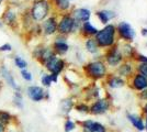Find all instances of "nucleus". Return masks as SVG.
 <instances>
[{
    "mask_svg": "<svg viewBox=\"0 0 147 132\" xmlns=\"http://www.w3.org/2000/svg\"><path fill=\"white\" fill-rule=\"evenodd\" d=\"M114 26L113 25H108L103 30L97 32V40L98 43L102 46H109L113 43V38H114Z\"/></svg>",
    "mask_w": 147,
    "mask_h": 132,
    "instance_id": "f257e3e1",
    "label": "nucleus"
},
{
    "mask_svg": "<svg viewBox=\"0 0 147 132\" xmlns=\"http://www.w3.org/2000/svg\"><path fill=\"white\" fill-rule=\"evenodd\" d=\"M49 12V3L45 0H38L32 8V16L36 21L43 20Z\"/></svg>",
    "mask_w": 147,
    "mask_h": 132,
    "instance_id": "f03ea898",
    "label": "nucleus"
},
{
    "mask_svg": "<svg viewBox=\"0 0 147 132\" xmlns=\"http://www.w3.org/2000/svg\"><path fill=\"white\" fill-rule=\"evenodd\" d=\"M45 64H46L47 69L52 72V74H55V75H58L61 69L64 68V61H61L55 56H53L51 60H49Z\"/></svg>",
    "mask_w": 147,
    "mask_h": 132,
    "instance_id": "7ed1b4c3",
    "label": "nucleus"
},
{
    "mask_svg": "<svg viewBox=\"0 0 147 132\" xmlns=\"http://www.w3.org/2000/svg\"><path fill=\"white\" fill-rule=\"evenodd\" d=\"M88 73L92 77H102L105 74V67L101 62H93L88 65Z\"/></svg>",
    "mask_w": 147,
    "mask_h": 132,
    "instance_id": "20e7f679",
    "label": "nucleus"
},
{
    "mask_svg": "<svg viewBox=\"0 0 147 132\" xmlns=\"http://www.w3.org/2000/svg\"><path fill=\"white\" fill-rule=\"evenodd\" d=\"M26 93L33 101H41L45 98V91L38 86H31L26 89Z\"/></svg>",
    "mask_w": 147,
    "mask_h": 132,
    "instance_id": "39448f33",
    "label": "nucleus"
},
{
    "mask_svg": "<svg viewBox=\"0 0 147 132\" xmlns=\"http://www.w3.org/2000/svg\"><path fill=\"white\" fill-rule=\"evenodd\" d=\"M119 32L122 35V38L126 39V40H133V38H134L135 35L134 30L126 22H122V23L119 24Z\"/></svg>",
    "mask_w": 147,
    "mask_h": 132,
    "instance_id": "423d86ee",
    "label": "nucleus"
},
{
    "mask_svg": "<svg viewBox=\"0 0 147 132\" xmlns=\"http://www.w3.org/2000/svg\"><path fill=\"white\" fill-rule=\"evenodd\" d=\"M84 131L85 132H105V129L102 125L98 122H94L91 120H87L82 123Z\"/></svg>",
    "mask_w": 147,
    "mask_h": 132,
    "instance_id": "0eeeda50",
    "label": "nucleus"
},
{
    "mask_svg": "<svg viewBox=\"0 0 147 132\" xmlns=\"http://www.w3.org/2000/svg\"><path fill=\"white\" fill-rule=\"evenodd\" d=\"M74 23H75V21H74L73 18H70V17H64L61 19V23H59V26H58L59 32L61 33H68V32H70L73 30Z\"/></svg>",
    "mask_w": 147,
    "mask_h": 132,
    "instance_id": "6e6552de",
    "label": "nucleus"
},
{
    "mask_svg": "<svg viewBox=\"0 0 147 132\" xmlns=\"http://www.w3.org/2000/svg\"><path fill=\"white\" fill-rule=\"evenodd\" d=\"M109 108V104L108 101L105 100H98L96 101L93 105L91 106L90 110H91L92 113H96V114H99V113H103L108 110Z\"/></svg>",
    "mask_w": 147,
    "mask_h": 132,
    "instance_id": "1a4fd4ad",
    "label": "nucleus"
},
{
    "mask_svg": "<svg viewBox=\"0 0 147 132\" xmlns=\"http://www.w3.org/2000/svg\"><path fill=\"white\" fill-rule=\"evenodd\" d=\"M1 75L5 77V79L7 81V83H8L13 89H16L18 93H20V87L16 84L14 79H13V77L11 76V74H10V72H9L6 67H2V68H1Z\"/></svg>",
    "mask_w": 147,
    "mask_h": 132,
    "instance_id": "9d476101",
    "label": "nucleus"
},
{
    "mask_svg": "<svg viewBox=\"0 0 147 132\" xmlns=\"http://www.w3.org/2000/svg\"><path fill=\"white\" fill-rule=\"evenodd\" d=\"M121 54L117 52V50H113L112 52H110L109 54H108V62H109V64H111V65H117V64L120 63V61H121Z\"/></svg>",
    "mask_w": 147,
    "mask_h": 132,
    "instance_id": "9b49d317",
    "label": "nucleus"
},
{
    "mask_svg": "<svg viewBox=\"0 0 147 132\" xmlns=\"http://www.w3.org/2000/svg\"><path fill=\"white\" fill-rule=\"evenodd\" d=\"M75 18L79 21H88L90 18V11L87 9H78L75 11Z\"/></svg>",
    "mask_w": 147,
    "mask_h": 132,
    "instance_id": "f8f14e48",
    "label": "nucleus"
},
{
    "mask_svg": "<svg viewBox=\"0 0 147 132\" xmlns=\"http://www.w3.org/2000/svg\"><path fill=\"white\" fill-rule=\"evenodd\" d=\"M44 30L46 34H53L56 31V21L54 18H49L44 23Z\"/></svg>",
    "mask_w": 147,
    "mask_h": 132,
    "instance_id": "ddd939ff",
    "label": "nucleus"
},
{
    "mask_svg": "<svg viewBox=\"0 0 147 132\" xmlns=\"http://www.w3.org/2000/svg\"><path fill=\"white\" fill-rule=\"evenodd\" d=\"M134 87L137 89H145L147 88V77L143 75H137L134 79Z\"/></svg>",
    "mask_w": 147,
    "mask_h": 132,
    "instance_id": "4468645a",
    "label": "nucleus"
},
{
    "mask_svg": "<svg viewBox=\"0 0 147 132\" xmlns=\"http://www.w3.org/2000/svg\"><path fill=\"white\" fill-rule=\"evenodd\" d=\"M12 121V114L5 110H0V123H2L3 126L10 125Z\"/></svg>",
    "mask_w": 147,
    "mask_h": 132,
    "instance_id": "2eb2a0df",
    "label": "nucleus"
},
{
    "mask_svg": "<svg viewBox=\"0 0 147 132\" xmlns=\"http://www.w3.org/2000/svg\"><path fill=\"white\" fill-rule=\"evenodd\" d=\"M129 121L132 122V125H133L135 128H137L140 131H143V130L145 129V128H144V123H143V121H142V119H140L138 117H135V116L129 114Z\"/></svg>",
    "mask_w": 147,
    "mask_h": 132,
    "instance_id": "dca6fc26",
    "label": "nucleus"
},
{
    "mask_svg": "<svg viewBox=\"0 0 147 132\" xmlns=\"http://www.w3.org/2000/svg\"><path fill=\"white\" fill-rule=\"evenodd\" d=\"M98 17L103 23H107L111 18L114 17V14L112 12H110V11H101V12H98Z\"/></svg>",
    "mask_w": 147,
    "mask_h": 132,
    "instance_id": "f3484780",
    "label": "nucleus"
},
{
    "mask_svg": "<svg viewBox=\"0 0 147 132\" xmlns=\"http://www.w3.org/2000/svg\"><path fill=\"white\" fill-rule=\"evenodd\" d=\"M13 102H14V105L17 106L18 108H23V102H22V96L20 93H16L14 94V97H13Z\"/></svg>",
    "mask_w": 147,
    "mask_h": 132,
    "instance_id": "a211bd4d",
    "label": "nucleus"
},
{
    "mask_svg": "<svg viewBox=\"0 0 147 132\" xmlns=\"http://www.w3.org/2000/svg\"><path fill=\"white\" fill-rule=\"evenodd\" d=\"M123 81L122 79H120V78H117V77H113L112 79H110V82H109V85H110L112 88H117V87H121L123 86Z\"/></svg>",
    "mask_w": 147,
    "mask_h": 132,
    "instance_id": "6ab92c4d",
    "label": "nucleus"
},
{
    "mask_svg": "<svg viewBox=\"0 0 147 132\" xmlns=\"http://www.w3.org/2000/svg\"><path fill=\"white\" fill-rule=\"evenodd\" d=\"M55 49L56 51H58L59 53H65L68 50V45L64 42H56L55 43Z\"/></svg>",
    "mask_w": 147,
    "mask_h": 132,
    "instance_id": "aec40b11",
    "label": "nucleus"
},
{
    "mask_svg": "<svg viewBox=\"0 0 147 132\" xmlns=\"http://www.w3.org/2000/svg\"><path fill=\"white\" fill-rule=\"evenodd\" d=\"M84 30L86 31V33L88 34H97V29L94 28V26H92L89 22H85V24H84Z\"/></svg>",
    "mask_w": 147,
    "mask_h": 132,
    "instance_id": "412c9836",
    "label": "nucleus"
},
{
    "mask_svg": "<svg viewBox=\"0 0 147 132\" xmlns=\"http://www.w3.org/2000/svg\"><path fill=\"white\" fill-rule=\"evenodd\" d=\"M16 18V16H14V13L12 11H8L7 13H5V16H3V21L6 22V23H11L13 22V20Z\"/></svg>",
    "mask_w": 147,
    "mask_h": 132,
    "instance_id": "4be33fe9",
    "label": "nucleus"
},
{
    "mask_svg": "<svg viewBox=\"0 0 147 132\" xmlns=\"http://www.w3.org/2000/svg\"><path fill=\"white\" fill-rule=\"evenodd\" d=\"M87 49L89 52H91V53H94V52H97V44L96 42L93 41V40H89L88 42H87Z\"/></svg>",
    "mask_w": 147,
    "mask_h": 132,
    "instance_id": "5701e85b",
    "label": "nucleus"
},
{
    "mask_svg": "<svg viewBox=\"0 0 147 132\" xmlns=\"http://www.w3.org/2000/svg\"><path fill=\"white\" fill-rule=\"evenodd\" d=\"M14 63H16V65L18 66L19 68H22V69L25 68L26 65H28L26 62H25L24 60H22L21 57H16V58H14Z\"/></svg>",
    "mask_w": 147,
    "mask_h": 132,
    "instance_id": "b1692460",
    "label": "nucleus"
},
{
    "mask_svg": "<svg viewBox=\"0 0 147 132\" xmlns=\"http://www.w3.org/2000/svg\"><path fill=\"white\" fill-rule=\"evenodd\" d=\"M75 122H73L71 120H67L66 122H65V132H70L73 131L74 129H75Z\"/></svg>",
    "mask_w": 147,
    "mask_h": 132,
    "instance_id": "393cba45",
    "label": "nucleus"
},
{
    "mask_svg": "<svg viewBox=\"0 0 147 132\" xmlns=\"http://www.w3.org/2000/svg\"><path fill=\"white\" fill-rule=\"evenodd\" d=\"M56 2H57V5L58 7L61 8V9H67L68 7H69V1L68 0H56Z\"/></svg>",
    "mask_w": 147,
    "mask_h": 132,
    "instance_id": "a878e982",
    "label": "nucleus"
},
{
    "mask_svg": "<svg viewBox=\"0 0 147 132\" xmlns=\"http://www.w3.org/2000/svg\"><path fill=\"white\" fill-rule=\"evenodd\" d=\"M51 83H52V79H51V75H43L42 76V84L46 87H49L51 86Z\"/></svg>",
    "mask_w": 147,
    "mask_h": 132,
    "instance_id": "bb28decb",
    "label": "nucleus"
},
{
    "mask_svg": "<svg viewBox=\"0 0 147 132\" xmlns=\"http://www.w3.org/2000/svg\"><path fill=\"white\" fill-rule=\"evenodd\" d=\"M61 106H63V110H64L65 112H68V111L71 109V101L64 100L63 101V104H61Z\"/></svg>",
    "mask_w": 147,
    "mask_h": 132,
    "instance_id": "cd10ccee",
    "label": "nucleus"
},
{
    "mask_svg": "<svg viewBox=\"0 0 147 132\" xmlns=\"http://www.w3.org/2000/svg\"><path fill=\"white\" fill-rule=\"evenodd\" d=\"M21 75H22V77L24 78L25 81H28V82H31L32 81V75H31V73H29L28 70H22L21 72Z\"/></svg>",
    "mask_w": 147,
    "mask_h": 132,
    "instance_id": "c85d7f7f",
    "label": "nucleus"
},
{
    "mask_svg": "<svg viewBox=\"0 0 147 132\" xmlns=\"http://www.w3.org/2000/svg\"><path fill=\"white\" fill-rule=\"evenodd\" d=\"M140 72L142 73V75L147 77V63H144L142 64L141 66H140Z\"/></svg>",
    "mask_w": 147,
    "mask_h": 132,
    "instance_id": "c756f323",
    "label": "nucleus"
},
{
    "mask_svg": "<svg viewBox=\"0 0 147 132\" xmlns=\"http://www.w3.org/2000/svg\"><path fill=\"white\" fill-rule=\"evenodd\" d=\"M129 72H131V68H129V65H124L121 69V74H123V75H127V74H129Z\"/></svg>",
    "mask_w": 147,
    "mask_h": 132,
    "instance_id": "7c9ffc66",
    "label": "nucleus"
},
{
    "mask_svg": "<svg viewBox=\"0 0 147 132\" xmlns=\"http://www.w3.org/2000/svg\"><path fill=\"white\" fill-rule=\"evenodd\" d=\"M76 109H77L78 111H84V112H87V111H88V107L85 106V105H79V106H77Z\"/></svg>",
    "mask_w": 147,
    "mask_h": 132,
    "instance_id": "2f4dec72",
    "label": "nucleus"
},
{
    "mask_svg": "<svg viewBox=\"0 0 147 132\" xmlns=\"http://www.w3.org/2000/svg\"><path fill=\"white\" fill-rule=\"evenodd\" d=\"M0 51H11V45L10 44H6V45L0 47Z\"/></svg>",
    "mask_w": 147,
    "mask_h": 132,
    "instance_id": "473e14b6",
    "label": "nucleus"
},
{
    "mask_svg": "<svg viewBox=\"0 0 147 132\" xmlns=\"http://www.w3.org/2000/svg\"><path fill=\"white\" fill-rule=\"evenodd\" d=\"M0 132H7V127L2 123H0Z\"/></svg>",
    "mask_w": 147,
    "mask_h": 132,
    "instance_id": "72a5a7b5",
    "label": "nucleus"
},
{
    "mask_svg": "<svg viewBox=\"0 0 147 132\" xmlns=\"http://www.w3.org/2000/svg\"><path fill=\"white\" fill-rule=\"evenodd\" d=\"M142 34L143 35H147V29H143L142 30Z\"/></svg>",
    "mask_w": 147,
    "mask_h": 132,
    "instance_id": "f704fd0d",
    "label": "nucleus"
},
{
    "mask_svg": "<svg viewBox=\"0 0 147 132\" xmlns=\"http://www.w3.org/2000/svg\"><path fill=\"white\" fill-rule=\"evenodd\" d=\"M145 112H146V114H147V105L145 106Z\"/></svg>",
    "mask_w": 147,
    "mask_h": 132,
    "instance_id": "c9c22d12",
    "label": "nucleus"
},
{
    "mask_svg": "<svg viewBox=\"0 0 147 132\" xmlns=\"http://www.w3.org/2000/svg\"><path fill=\"white\" fill-rule=\"evenodd\" d=\"M0 90H1V83H0Z\"/></svg>",
    "mask_w": 147,
    "mask_h": 132,
    "instance_id": "e433bc0d",
    "label": "nucleus"
},
{
    "mask_svg": "<svg viewBox=\"0 0 147 132\" xmlns=\"http://www.w3.org/2000/svg\"><path fill=\"white\" fill-rule=\"evenodd\" d=\"M146 128H147V119H146Z\"/></svg>",
    "mask_w": 147,
    "mask_h": 132,
    "instance_id": "4c0bfd02",
    "label": "nucleus"
},
{
    "mask_svg": "<svg viewBox=\"0 0 147 132\" xmlns=\"http://www.w3.org/2000/svg\"><path fill=\"white\" fill-rule=\"evenodd\" d=\"M0 1H2V0H0Z\"/></svg>",
    "mask_w": 147,
    "mask_h": 132,
    "instance_id": "58836bf2",
    "label": "nucleus"
},
{
    "mask_svg": "<svg viewBox=\"0 0 147 132\" xmlns=\"http://www.w3.org/2000/svg\"><path fill=\"white\" fill-rule=\"evenodd\" d=\"M68 1H69V0H68Z\"/></svg>",
    "mask_w": 147,
    "mask_h": 132,
    "instance_id": "ea45409f",
    "label": "nucleus"
}]
</instances>
